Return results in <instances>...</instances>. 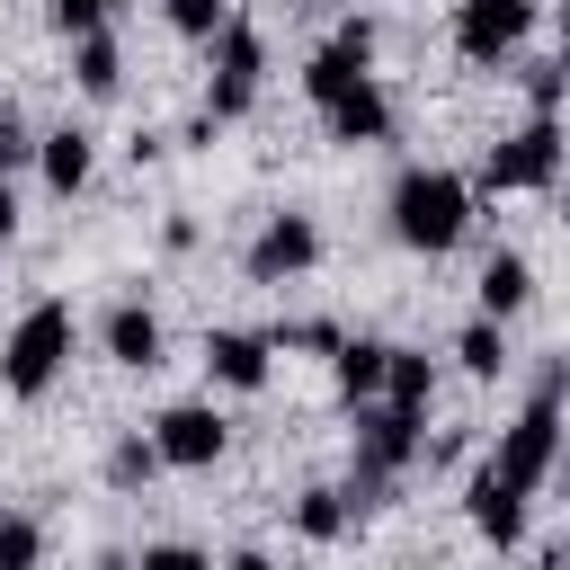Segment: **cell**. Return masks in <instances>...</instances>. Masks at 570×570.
I'll list each match as a JSON object with an SVG mask.
<instances>
[{"label": "cell", "instance_id": "5bb4252c", "mask_svg": "<svg viewBox=\"0 0 570 570\" xmlns=\"http://www.w3.org/2000/svg\"><path fill=\"white\" fill-rule=\"evenodd\" d=\"M36 169H45V187H53V196H80V187H89V169H98V142H89L80 125H53V134L36 142Z\"/></svg>", "mask_w": 570, "mask_h": 570}, {"label": "cell", "instance_id": "836d02e7", "mask_svg": "<svg viewBox=\"0 0 570 570\" xmlns=\"http://www.w3.org/2000/svg\"><path fill=\"white\" fill-rule=\"evenodd\" d=\"M561 223H570V187H561Z\"/></svg>", "mask_w": 570, "mask_h": 570}, {"label": "cell", "instance_id": "30bf717a", "mask_svg": "<svg viewBox=\"0 0 570 570\" xmlns=\"http://www.w3.org/2000/svg\"><path fill=\"white\" fill-rule=\"evenodd\" d=\"M525 499H534V490H525V481H508L499 463H481V472L463 481V517H472V534H481V543H499V552L525 534Z\"/></svg>", "mask_w": 570, "mask_h": 570}, {"label": "cell", "instance_id": "7a4b0ae2", "mask_svg": "<svg viewBox=\"0 0 570 570\" xmlns=\"http://www.w3.org/2000/svg\"><path fill=\"white\" fill-rule=\"evenodd\" d=\"M71 338H80V321H71V303H62V294L27 303V312L9 321V338H0V383H9L18 401L53 392V383H62V365H71Z\"/></svg>", "mask_w": 570, "mask_h": 570}, {"label": "cell", "instance_id": "9c48e42d", "mask_svg": "<svg viewBox=\"0 0 570 570\" xmlns=\"http://www.w3.org/2000/svg\"><path fill=\"white\" fill-rule=\"evenodd\" d=\"M534 36V0H454V53L463 62H508Z\"/></svg>", "mask_w": 570, "mask_h": 570}, {"label": "cell", "instance_id": "d6a6232c", "mask_svg": "<svg viewBox=\"0 0 570 570\" xmlns=\"http://www.w3.org/2000/svg\"><path fill=\"white\" fill-rule=\"evenodd\" d=\"M552 472H561V481H570V454H561V463H552Z\"/></svg>", "mask_w": 570, "mask_h": 570}, {"label": "cell", "instance_id": "603a6c76", "mask_svg": "<svg viewBox=\"0 0 570 570\" xmlns=\"http://www.w3.org/2000/svg\"><path fill=\"white\" fill-rule=\"evenodd\" d=\"M169 27L196 36V45H214V36L232 27V0H169Z\"/></svg>", "mask_w": 570, "mask_h": 570}, {"label": "cell", "instance_id": "83f0119b", "mask_svg": "<svg viewBox=\"0 0 570 570\" xmlns=\"http://www.w3.org/2000/svg\"><path fill=\"white\" fill-rule=\"evenodd\" d=\"M330 45H347V53H356V62H374V18H356V9H347V18H338V36H330Z\"/></svg>", "mask_w": 570, "mask_h": 570}, {"label": "cell", "instance_id": "6da1fadb", "mask_svg": "<svg viewBox=\"0 0 570 570\" xmlns=\"http://www.w3.org/2000/svg\"><path fill=\"white\" fill-rule=\"evenodd\" d=\"M472 232V178L454 169H401L392 178V240L419 258H445Z\"/></svg>", "mask_w": 570, "mask_h": 570}, {"label": "cell", "instance_id": "ffe728a7", "mask_svg": "<svg viewBox=\"0 0 570 570\" xmlns=\"http://www.w3.org/2000/svg\"><path fill=\"white\" fill-rule=\"evenodd\" d=\"M454 356H463V374H472V383H499V374H508V321L472 312V321L454 330Z\"/></svg>", "mask_w": 570, "mask_h": 570}, {"label": "cell", "instance_id": "cb8c5ba5", "mask_svg": "<svg viewBox=\"0 0 570 570\" xmlns=\"http://www.w3.org/2000/svg\"><path fill=\"white\" fill-rule=\"evenodd\" d=\"M107 472H116V481L134 490V481H151V472H160V445H151V436H116V454H107Z\"/></svg>", "mask_w": 570, "mask_h": 570}, {"label": "cell", "instance_id": "4dcf8cb0", "mask_svg": "<svg viewBox=\"0 0 570 570\" xmlns=\"http://www.w3.org/2000/svg\"><path fill=\"white\" fill-rule=\"evenodd\" d=\"M525 570H570V552H543V561H525Z\"/></svg>", "mask_w": 570, "mask_h": 570}, {"label": "cell", "instance_id": "e0dca14e", "mask_svg": "<svg viewBox=\"0 0 570 570\" xmlns=\"http://www.w3.org/2000/svg\"><path fill=\"white\" fill-rule=\"evenodd\" d=\"M365 80H374V62H356L347 45H321V53L303 62V98H312V107H338V98L365 89Z\"/></svg>", "mask_w": 570, "mask_h": 570}, {"label": "cell", "instance_id": "44dd1931", "mask_svg": "<svg viewBox=\"0 0 570 570\" xmlns=\"http://www.w3.org/2000/svg\"><path fill=\"white\" fill-rule=\"evenodd\" d=\"M428 392H436V356H419V347H392V383H383V401H401V410H428Z\"/></svg>", "mask_w": 570, "mask_h": 570}, {"label": "cell", "instance_id": "52a82bcc", "mask_svg": "<svg viewBox=\"0 0 570 570\" xmlns=\"http://www.w3.org/2000/svg\"><path fill=\"white\" fill-rule=\"evenodd\" d=\"M240 267H249V285H294V276H312V267H321V223H312V214H294V205H285V214H267Z\"/></svg>", "mask_w": 570, "mask_h": 570}, {"label": "cell", "instance_id": "2e32d148", "mask_svg": "<svg viewBox=\"0 0 570 570\" xmlns=\"http://www.w3.org/2000/svg\"><path fill=\"white\" fill-rule=\"evenodd\" d=\"M525 303H534V267H525L517 249H490V258H481V312H490V321H517Z\"/></svg>", "mask_w": 570, "mask_h": 570}, {"label": "cell", "instance_id": "7402d4cb", "mask_svg": "<svg viewBox=\"0 0 570 570\" xmlns=\"http://www.w3.org/2000/svg\"><path fill=\"white\" fill-rule=\"evenodd\" d=\"M0 570H45V525L27 508H0Z\"/></svg>", "mask_w": 570, "mask_h": 570}, {"label": "cell", "instance_id": "ba28073f", "mask_svg": "<svg viewBox=\"0 0 570 570\" xmlns=\"http://www.w3.org/2000/svg\"><path fill=\"white\" fill-rule=\"evenodd\" d=\"M151 445H160V463H178V472H214L223 445H232V428H223L214 401H169V410L151 419Z\"/></svg>", "mask_w": 570, "mask_h": 570}, {"label": "cell", "instance_id": "4316f807", "mask_svg": "<svg viewBox=\"0 0 570 570\" xmlns=\"http://www.w3.org/2000/svg\"><path fill=\"white\" fill-rule=\"evenodd\" d=\"M134 570H214V561H205L196 543H142V552H134Z\"/></svg>", "mask_w": 570, "mask_h": 570}, {"label": "cell", "instance_id": "8fae6325", "mask_svg": "<svg viewBox=\"0 0 570 570\" xmlns=\"http://www.w3.org/2000/svg\"><path fill=\"white\" fill-rule=\"evenodd\" d=\"M98 338H107V356H116L125 374H151V365H160V347H169V338H160V312H151L142 294H125V303L98 321Z\"/></svg>", "mask_w": 570, "mask_h": 570}, {"label": "cell", "instance_id": "3957f363", "mask_svg": "<svg viewBox=\"0 0 570 570\" xmlns=\"http://www.w3.org/2000/svg\"><path fill=\"white\" fill-rule=\"evenodd\" d=\"M428 410H401V401H365L356 410V481H347V499H383L419 454H428V428H419Z\"/></svg>", "mask_w": 570, "mask_h": 570}, {"label": "cell", "instance_id": "f1b7e54d", "mask_svg": "<svg viewBox=\"0 0 570 570\" xmlns=\"http://www.w3.org/2000/svg\"><path fill=\"white\" fill-rule=\"evenodd\" d=\"M9 232H18V187L0 178V240H9Z\"/></svg>", "mask_w": 570, "mask_h": 570}, {"label": "cell", "instance_id": "7c38bea8", "mask_svg": "<svg viewBox=\"0 0 570 570\" xmlns=\"http://www.w3.org/2000/svg\"><path fill=\"white\" fill-rule=\"evenodd\" d=\"M276 365V338L267 330H205V374L232 383V392H258Z\"/></svg>", "mask_w": 570, "mask_h": 570}, {"label": "cell", "instance_id": "9a60e30c", "mask_svg": "<svg viewBox=\"0 0 570 570\" xmlns=\"http://www.w3.org/2000/svg\"><path fill=\"white\" fill-rule=\"evenodd\" d=\"M321 125H330V142H392V98L365 80V89H347L338 107H321Z\"/></svg>", "mask_w": 570, "mask_h": 570}, {"label": "cell", "instance_id": "8992f818", "mask_svg": "<svg viewBox=\"0 0 570 570\" xmlns=\"http://www.w3.org/2000/svg\"><path fill=\"white\" fill-rule=\"evenodd\" d=\"M490 463H499L508 481L543 490V481H552V463H561V401H543V392H534V401L499 428V454H490Z\"/></svg>", "mask_w": 570, "mask_h": 570}, {"label": "cell", "instance_id": "d4e9b609", "mask_svg": "<svg viewBox=\"0 0 570 570\" xmlns=\"http://www.w3.org/2000/svg\"><path fill=\"white\" fill-rule=\"evenodd\" d=\"M525 98H534V116H561V98H570V62H534V71H525Z\"/></svg>", "mask_w": 570, "mask_h": 570}, {"label": "cell", "instance_id": "277c9868", "mask_svg": "<svg viewBox=\"0 0 570 570\" xmlns=\"http://www.w3.org/2000/svg\"><path fill=\"white\" fill-rule=\"evenodd\" d=\"M561 116H525L517 134H499L481 151V196H525V187H552L561 178Z\"/></svg>", "mask_w": 570, "mask_h": 570}, {"label": "cell", "instance_id": "ac0fdd59", "mask_svg": "<svg viewBox=\"0 0 570 570\" xmlns=\"http://www.w3.org/2000/svg\"><path fill=\"white\" fill-rule=\"evenodd\" d=\"M347 525H356V499H347L338 481H312V490L294 499V534H303V543H338Z\"/></svg>", "mask_w": 570, "mask_h": 570}, {"label": "cell", "instance_id": "f546056e", "mask_svg": "<svg viewBox=\"0 0 570 570\" xmlns=\"http://www.w3.org/2000/svg\"><path fill=\"white\" fill-rule=\"evenodd\" d=\"M223 570H276V561H267V552H232Z\"/></svg>", "mask_w": 570, "mask_h": 570}, {"label": "cell", "instance_id": "d6986e66", "mask_svg": "<svg viewBox=\"0 0 570 570\" xmlns=\"http://www.w3.org/2000/svg\"><path fill=\"white\" fill-rule=\"evenodd\" d=\"M71 80L89 89V98H116L125 89V45L98 27V36H71Z\"/></svg>", "mask_w": 570, "mask_h": 570}, {"label": "cell", "instance_id": "1f68e13d", "mask_svg": "<svg viewBox=\"0 0 570 570\" xmlns=\"http://www.w3.org/2000/svg\"><path fill=\"white\" fill-rule=\"evenodd\" d=\"M561 62H570V0H561Z\"/></svg>", "mask_w": 570, "mask_h": 570}, {"label": "cell", "instance_id": "484cf974", "mask_svg": "<svg viewBox=\"0 0 570 570\" xmlns=\"http://www.w3.org/2000/svg\"><path fill=\"white\" fill-rule=\"evenodd\" d=\"M116 9H125V0H53V27H62V36H98Z\"/></svg>", "mask_w": 570, "mask_h": 570}, {"label": "cell", "instance_id": "e575fe53", "mask_svg": "<svg viewBox=\"0 0 570 570\" xmlns=\"http://www.w3.org/2000/svg\"><path fill=\"white\" fill-rule=\"evenodd\" d=\"M561 552H570V543H561Z\"/></svg>", "mask_w": 570, "mask_h": 570}, {"label": "cell", "instance_id": "4fadbf2b", "mask_svg": "<svg viewBox=\"0 0 570 570\" xmlns=\"http://www.w3.org/2000/svg\"><path fill=\"white\" fill-rule=\"evenodd\" d=\"M330 383H338V401H383V383H392V347L383 338H338V356H330Z\"/></svg>", "mask_w": 570, "mask_h": 570}, {"label": "cell", "instance_id": "5b68a950", "mask_svg": "<svg viewBox=\"0 0 570 570\" xmlns=\"http://www.w3.org/2000/svg\"><path fill=\"white\" fill-rule=\"evenodd\" d=\"M258 71H267V36L232 18V27L214 36V80H205V125H232V116H249V98H258Z\"/></svg>", "mask_w": 570, "mask_h": 570}]
</instances>
